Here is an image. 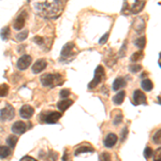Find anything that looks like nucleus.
<instances>
[{
    "label": "nucleus",
    "instance_id": "nucleus-1",
    "mask_svg": "<svg viewBox=\"0 0 161 161\" xmlns=\"http://www.w3.org/2000/svg\"><path fill=\"white\" fill-rule=\"evenodd\" d=\"M64 6H66V2L59 1V0L33 3V8L38 14L46 19H55L60 16Z\"/></svg>",
    "mask_w": 161,
    "mask_h": 161
},
{
    "label": "nucleus",
    "instance_id": "nucleus-26",
    "mask_svg": "<svg viewBox=\"0 0 161 161\" xmlns=\"http://www.w3.org/2000/svg\"><path fill=\"white\" fill-rule=\"evenodd\" d=\"M153 142L158 145L161 144V129H159V130L153 136Z\"/></svg>",
    "mask_w": 161,
    "mask_h": 161
},
{
    "label": "nucleus",
    "instance_id": "nucleus-3",
    "mask_svg": "<svg viewBox=\"0 0 161 161\" xmlns=\"http://www.w3.org/2000/svg\"><path fill=\"white\" fill-rule=\"evenodd\" d=\"M104 76H105V73H104V70H103V67L98 66L95 70V77H93V80L88 84V89H93L95 87H97V85L100 84V83L104 80Z\"/></svg>",
    "mask_w": 161,
    "mask_h": 161
},
{
    "label": "nucleus",
    "instance_id": "nucleus-16",
    "mask_svg": "<svg viewBox=\"0 0 161 161\" xmlns=\"http://www.w3.org/2000/svg\"><path fill=\"white\" fill-rule=\"evenodd\" d=\"M73 104V101L70 100V99H64V100H61L57 103V108L60 110V112H64L66 111L67 108H69L70 106Z\"/></svg>",
    "mask_w": 161,
    "mask_h": 161
},
{
    "label": "nucleus",
    "instance_id": "nucleus-40",
    "mask_svg": "<svg viewBox=\"0 0 161 161\" xmlns=\"http://www.w3.org/2000/svg\"><path fill=\"white\" fill-rule=\"evenodd\" d=\"M20 161H38V160H36L35 158L29 157V156H26V157H23L22 159H20Z\"/></svg>",
    "mask_w": 161,
    "mask_h": 161
},
{
    "label": "nucleus",
    "instance_id": "nucleus-42",
    "mask_svg": "<svg viewBox=\"0 0 161 161\" xmlns=\"http://www.w3.org/2000/svg\"><path fill=\"white\" fill-rule=\"evenodd\" d=\"M160 58H161V53H160Z\"/></svg>",
    "mask_w": 161,
    "mask_h": 161
},
{
    "label": "nucleus",
    "instance_id": "nucleus-35",
    "mask_svg": "<svg viewBox=\"0 0 161 161\" xmlns=\"http://www.w3.org/2000/svg\"><path fill=\"white\" fill-rule=\"evenodd\" d=\"M128 10H129V4H128V2H124V7H123V10H121V14H124V15L129 14L130 12H129Z\"/></svg>",
    "mask_w": 161,
    "mask_h": 161
},
{
    "label": "nucleus",
    "instance_id": "nucleus-37",
    "mask_svg": "<svg viewBox=\"0 0 161 161\" xmlns=\"http://www.w3.org/2000/svg\"><path fill=\"white\" fill-rule=\"evenodd\" d=\"M127 136H128V128L127 127H125V128L123 129V131H121V141H125V140L127 139Z\"/></svg>",
    "mask_w": 161,
    "mask_h": 161
},
{
    "label": "nucleus",
    "instance_id": "nucleus-29",
    "mask_svg": "<svg viewBox=\"0 0 161 161\" xmlns=\"http://www.w3.org/2000/svg\"><path fill=\"white\" fill-rule=\"evenodd\" d=\"M129 70H130L132 73H136V72H139L142 70V66L141 64H130V66H129Z\"/></svg>",
    "mask_w": 161,
    "mask_h": 161
},
{
    "label": "nucleus",
    "instance_id": "nucleus-30",
    "mask_svg": "<svg viewBox=\"0 0 161 161\" xmlns=\"http://www.w3.org/2000/svg\"><path fill=\"white\" fill-rule=\"evenodd\" d=\"M27 36H28V30H24V31H22V32L17 33V35H16V40L24 41L25 39L27 38Z\"/></svg>",
    "mask_w": 161,
    "mask_h": 161
},
{
    "label": "nucleus",
    "instance_id": "nucleus-21",
    "mask_svg": "<svg viewBox=\"0 0 161 161\" xmlns=\"http://www.w3.org/2000/svg\"><path fill=\"white\" fill-rule=\"evenodd\" d=\"M143 57H144V53H143V51H139V52H136V53L132 54L131 57H130V60L136 64V62L142 60Z\"/></svg>",
    "mask_w": 161,
    "mask_h": 161
},
{
    "label": "nucleus",
    "instance_id": "nucleus-38",
    "mask_svg": "<svg viewBox=\"0 0 161 161\" xmlns=\"http://www.w3.org/2000/svg\"><path fill=\"white\" fill-rule=\"evenodd\" d=\"M108 37H110V32H106L105 35H103V37L100 39L99 43H100V44H104V43L106 42V41H108Z\"/></svg>",
    "mask_w": 161,
    "mask_h": 161
},
{
    "label": "nucleus",
    "instance_id": "nucleus-31",
    "mask_svg": "<svg viewBox=\"0 0 161 161\" xmlns=\"http://www.w3.org/2000/svg\"><path fill=\"white\" fill-rule=\"evenodd\" d=\"M153 155H154V150L150 148V147L147 146L146 148H145V150H144V157L146 158V159H149Z\"/></svg>",
    "mask_w": 161,
    "mask_h": 161
},
{
    "label": "nucleus",
    "instance_id": "nucleus-12",
    "mask_svg": "<svg viewBox=\"0 0 161 161\" xmlns=\"http://www.w3.org/2000/svg\"><path fill=\"white\" fill-rule=\"evenodd\" d=\"M117 140L118 137L116 134L114 133H108L106 137L104 139V146L108 147V148H112V147L114 146V145L117 143Z\"/></svg>",
    "mask_w": 161,
    "mask_h": 161
},
{
    "label": "nucleus",
    "instance_id": "nucleus-4",
    "mask_svg": "<svg viewBox=\"0 0 161 161\" xmlns=\"http://www.w3.org/2000/svg\"><path fill=\"white\" fill-rule=\"evenodd\" d=\"M60 117L61 113H58V112H46V113L41 114L40 116L42 123L44 121L46 124H56Z\"/></svg>",
    "mask_w": 161,
    "mask_h": 161
},
{
    "label": "nucleus",
    "instance_id": "nucleus-28",
    "mask_svg": "<svg viewBox=\"0 0 161 161\" xmlns=\"http://www.w3.org/2000/svg\"><path fill=\"white\" fill-rule=\"evenodd\" d=\"M99 160L100 161H111L112 160L111 154L110 153H106V152L101 153L100 156H99Z\"/></svg>",
    "mask_w": 161,
    "mask_h": 161
},
{
    "label": "nucleus",
    "instance_id": "nucleus-15",
    "mask_svg": "<svg viewBox=\"0 0 161 161\" xmlns=\"http://www.w3.org/2000/svg\"><path fill=\"white\" fill-rule=\"evenodd\" d=\"M145 4H146V2H145L144 0H140V1L134 2L131 7V12L133 13V14H137V13H140L144 9Z\"/></svg>",
    "mask_w": 161,
    "mask_h": 161
},
{
    "label": "nucleus",
    "instance_id": "nucleus-34",
    "mask_svg": "<svg viewBox=\"0 0 161 161\" xmlns=\"http://www.w3.org/2000/svg\"><path fill=\"white\" fill-rule=\"evenodd\" d=\"M126 51H127V41H125L124 44H123V47H121L120 51H119V56L124 57L125 54H126Z\"/></svg>",
    "mask_w": 161,
    "mask_h": 161
},
{
    "label": "nucleus",
    "instance_id": "nucleus-14",
    "mask_svg": "<svg viewBox=\"0 0 161 161\" xmlns=\"http://www.w3.org/2000/svg\"><path fill=\"white\" fill-rule=\"evenodd\" d=\"M145 26H146V24H145V20L143 17H137L133 23V28L136 29V31L137 33L143 32L145 29Z\"/></svg>",
    "mask_w": 161,
    "mask_h": 161
},
{
    "label": "nucleus",
    "instance_id": "nucleus-27",
    "mask_svg": "<svg viewBox=\"0 0 161 161\" xmlns=\"http://www.w3.org/2000/svg\"><path fill=\"white\" fill-rule=\"evenodd\" d=\"M9 92V86L7 84L0 85V97H6Z\"/></svg>",
    "mask_w": 161,
    "mask_h": 161
},
{
    "label": "nucleus",
    "instance_id": "nucleus-2",
    "mask_svg": "<svg viewBox=\"0 0 161 161\" xmlns=\"http://www.w3.org/2000/svg\"><path fill=\"white\" fill-rule=\"evenodd\" d=\"M62 77L60 74L55 73H46L43 76H41V84L45 87H55L57 85L61 84L62 83Z\"/></svg>",
    "mask_w": 161,
    "mask_h": 161
},
{
    "label": "nucleus",
    "instance_id": "nucleus-22",
    "mask_svg": "<svg viewBox=\"0 0 161 161\" xmlns=\"http://www.w3.org/2000/svg\"><path fill=\"white\" fill-rule=\"evenodd\" d=\"M93 152V148L92 146H80L79 148L75 150L74 155L77 156V155H80L83 153H92Z\"/></svg>",
    "mask_w": 161,
    "mask_h": 161
},
{
    "label": "nucleus",
    "instance_id": "nucleus-33",
    "mask_svg": "<svg viewBox=\"0 0 161 161\" xmlns=\"http://www.w3.org/2000/svg\"><path fill=\"white\" fill-rule=\"evenodd\" d=\"M121 120H123V115H121V112H118V114L116 115V117L114 118V125L117 126L119 123H121Z\"/></svg>",
    "mask_w": 161,
    "mask_h": 161
},
{
    "label": "nucleus",
    "instance_id": "nucleus-18",
    "mask_svg": "<svg viewBox=\"0 0 161 161\" xmlns=\"http://www.w3.org/2000/svg\"><path fill=\"white\" fill-rule=\"evenodd\" d=\"M126 86V80L123 77H117L113 83V90H119L120 88H123Z\"/></svg>",
    "mask_w": 161,
    "mask_h": 161
},
{
    "label": "nucleus",
    "instance_id": "nucleus-13",
    "mask_svg": "<svg viewBox=\"0 0 161 161\" xmlns=\"http://www.w3.org/2000/svg\"><path fill=\"white\" fill-rule=\"evenodd\" d=\"M46 61L44 60V59H39L35 62V64L32 66V72L33 73H40V72H42L44 69L46 68Z\"/></svg>",
    "mask_w": 161,
    "mask_h": 161
},
{
    "label": "nucleus",
    "instance_id": "nucleus-23",
    "mask_svg": "<svg viewBox=\"0 0 161 161\" xmlns=\"http://www.w3.org/2000/svg\"><path fill=\"white\" fill-rule=\"evenodd\" d=\"M134 43H136V45L140 48V50L142 51L143 48L145 47V45H146V38H145L144 36H142V37L137 38Z\"/></svg>",
    "mask_w": 161,
    "mask_h": 161
},
{
    "label": "nucleus",
    "instance_id": "nucleus-11",
    "mask_svg": "<svg viewBox=\"0 0 161 161\" xmlns=\"http://www.w3.org/2000/svg\"><path fill=\"white\" fill-rule=\"evenodd\" d=\"M25 22H26V13L23 12L16 17L14 24H13V27H14V29H16V30L23 29V27L25 26Z\"/></svg>",
    "mask_w": 161,
    "mask_h": 161
},
{
    "label": "nucleus",
    "instance_id": "nucleus-6",
    "mask_svg": "<svg viewBox=\"0 0 161 161\" xmlns=\"http://www.w3.org/2000/svg\"><path fill=\"white\" fill-rule=\"evenodd\" d=\"M77 53V50L75 47V44L73 42H69L62 47L61 50V57L62 58H69L70 56L75 55Z\"/></svg>",
    "mask_w": 161,
    "mask_h": 161
},
{
    "label": "nucleus",
    "instance_id": "nucleus-20",
    "mask_svg": "<svg viewBox=\"0 0 161 161\" xmlns=\"http://www.w3.org/2000/svg\"><path fill=\"white\" fill-rule=\"evenodd\" d=\"M141 87L143 88V90H145V92H150V90L153 89V87H154V85H153V82L148 79L146 80H143L142 83H141Z\"/></svg>",
    "mask_w": 161,
    "mask_h": 161
},
{
    "label": "nucleus",
    "instance_id": "nucleus-41",
    "mask_svg": "<svg viewBox=\"0 0 161 161\" xmlns=\"http://www.w3.org/2000/svg\"><path fill=\"white\" fill-rule=\"evenodd\" d=\"M159 67H160V68H161V60L159 61Z\"/></svg>",
    "mask_w": 161,
    "mask_h": 161
},
{
    "label": "nucleus",
    "instance_id": "nucleus-19",
    "mask_svg": "<svg viewBox=\"0 0 161 161\" xmlns=\"http://www.w3.org/2000/svg\"><path fill=\"white\" fill-rule=\"evenodd\" d=\"M12 155L11 148H9L8 146H0V158L1 159H6V158L10 157Z\"/></svg>",
    "mask_w": 161,
    "mask_h": 161
},
{
    "label": "nucleus",
    "instance_id": "nucleus-17",
    "mask_svg": "<svg viewBox=\"0 0 161 161\" xmlns=\"http://www.w3.org/2000/svg\"><path fill=\"white\" fill-rule=\"evenodd\" d=\"M125 97H126V92H125L124 90H121V92L116 93V95L113 97V102L115 103L116 105H120L121 103L124 102Z\"/></svg>",
    "mask_w": 161,
    "mask_h": 161
},
{
    "label": "nucleus",
    "instance_id": "nucleus-9",
    "mask_svg": "<svg viewBox=\"0 0 161 161\" xmlns=\"http://www.w3.org/2000/svg\"><path fill=\"white\" fill-rule=\"evenodd\" d=\"M35 113V108H31L30 105H23L19 110V115L25 119H29L32 117Z\"/></svg>",
    "mask_w": 161,
    "mask_h": 161
},
{
    "label": "nucleus",
    "instance_id": "nucleus-39",
    "mask_svg": "<svg viewBox=\"0 0 161 161\" xmlns=\"http://www.w3.org/2000/svg\"><path fill=\"white\" fill-rule=\"evenodd\" d=\"M33 41H35L36 43L38 44V45H42V44L44 43V40H43V38H41V37H35L33 38Z\"/></svg>",
    "mask_w": 161,
    "mask_h": 161
},
{
    "label": "nucleus",
    "instance_id": "nucleus-32",
    "mask_svg": "<svg viewBox=\"0 0 161 161\" xmlns=\"http://www.w3.org/2000/svg\"><path fill=\"white\" fill-rule=\"evenodd\" d=\"M153 156H154V161H161V147L156 150Z\"/></svg>",
    "mask_w": 161,
    "mask_h": 161
},
{
    "label": "nucleus",
    "instance_id": "nucleus-25",
    "mask_svg": "<svg viewBox=\"0 0 161 161\" xmlns=\"http://www.w3.org/2000/svg\"><path fill=\"white\" fill-rule=\"evenodd\" d=\"M0 37L2 40H7L10 37V28L9 27H3L0 31Z\"/></svg>",
    "mask_w": 161,
    "mask_h": 161
},
{
    "label": "nucleus",
    "instance_id": "nucleus-8",
    "mask_svg": "<svg viewBox=\"0 0 161 161\" xmlns=\"http://www.w3.org/2000/svg\"><path fill=\"white\" fill-rule=\"evenodd\" d=\"M31 57L29 55H23L17 61V68L19 70H25L30 66L31 64Z\"/></svg>",
    "mask_w": 161,
    "mask_h": 161
},
{
    "label": "nucleus",
    "instance_id": "nucleus-5",
    "mask_svg": "<svg viewBox=\"0 0 161 161\" xmlns=\"http://www.w3.org/2000/svg\"><path fill=\"white\" fill-rule=\"evenodd\" d=\"M15 115V111L13 108L12 105L7 104L6 108H3L0 111V120L1 121H7V120H11Z\"/></svg>",
    "mask_w": 161,
    "mask_h": 161
},
{
    "label": "nucleus",
    "instance_id": "nucleus-36",
    "mask_svg": "<svg viewBox=\"0 0 161 161\" xmlns=\"http://www.w3.org/2000/svg\"><path fill=\"white\" fill-rule=\"evenodd\" d=\"M70 93H71V92H70L69 89H62L59 95H60L61 98H67V97H69V96H70Z\"/></svg>",
    "mask_w": 161,
    "mask_h": 161
},
{
    "label": "nucleus",
    "instance_id": "nucleus-7",
    "mask_svg": "<svg viewBox=\"0 0 161 161\" xmlns=\"http://www.w3.org/2000/svg\"><path fill=\"white\" fill-rule=\"evenodd\" d=\"M133 101L136 103V105L139 104H143V105H146L147 104V99H146V96L145 93L140 89H136L133 92Z\"/></svg>",
    "mask_w": 161,
    "mask_h": 161
},
{
    "label": "nucleus",
    "instance_id": "nucleus-24",
    "mask_svg": "<svg viewBox=\"0 0 161 161\" xmlns=\"http://www.w3.org/2000/svg\"><path fill=\"white\" fill-rule=\"evenodd\" d=\"M17 143V137L15 136H9L7 137V144L9 145L10 148H14Z\"/></svg>",
    "mask_w": 161,
    "mask_h": 161
},
{
    "label": "nucleus",
    "instance_id": "nucleus-10",
    "mask_svg": "<svg viewBox=\"0 0 161 161\" xmlns=\"http://www.w3.org/2000/svg\"><path fill=\"white\" fill-rule=\"evenodd\" d=\"M27 130V126L24 121H16L12 126V132L15 134H23Z\"/></svg>",
    "mask_w": 161,
    "mask_h": 161
}]
</instances>
